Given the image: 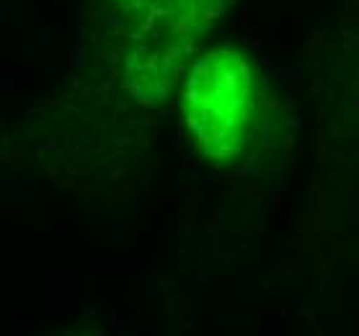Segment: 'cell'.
<instances>
[{"mask_svg": "<svg viewBox=\"0 0 359 336\" xmlns=\"http://www.w3.org/2000/svg\"><path fill=\"white\" fill-rule=\"evenodd\" d=\"M111 67L132 104L161 107L233 0H96Z\"/></svg>", "mask_w": 359, "mask_h": 336, "instance_id": "obj_1", "label": "cell"}, {"mask_svg": "<svg viewBox=\"0 0 359 336\" xmlns=\"http://www.w3.org/2000/svg\"><path fill=\"white\" fill-rule=\"evenodd\" d=\"M256 73L228 44L196 58L184 78L181 112L191 145L210 161H233L256 127Z\"/></svg>", "mask_w": 359, "mask_h": 336, "instance_id": "obj_2", "label": "cell"}]
</instances>
